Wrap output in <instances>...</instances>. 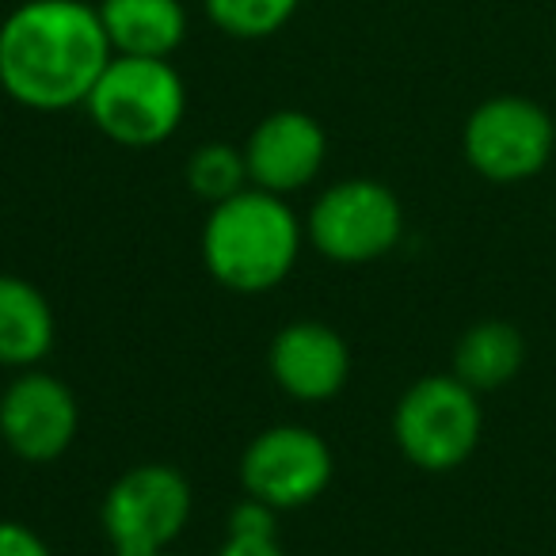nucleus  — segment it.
I'll list each match as a JSON object with an SVG mask.
<instances>
[{
    "instance_id": "obj_1",
    "label": "nucleus",
    "mask_w": 556,
    "mask_h": 556,
    "mask_svg": "<svg viewBox=\"0 0 556 556\" xmlns=\"http://www.w3.org/2000/svg\"><path fill=\"white\" fill-rule=\"evenodd\" d=\"M115 58L88 0H24L0 24V88L31 111L88 103Z\"/></svg>"
},
{
    "instance_id": "obj_2",
    "label": "nucleus",
    "mask_w": 556,
    "mask_h": 556,
    "mask_svg": "<svg viewBox=\"0 0 556 556\" xmlns=\"http://www.w3.org/2000/svg\"><path fill=\"white\" fill-rule=\"evenodd\" d=\"M302 225L282 194L240 191L217 202L202 232V260L222 287L237 294L275 290L294 270Z\"/></svg>"
},
{
    "instance_id": "obj_3",
    "label": "nucleus",
    "mask_w": 556,
    "mask_h": 556,
    "mask_svg": "<svg viewBox=\"0 0 556 556\" xmlns=\"http://www.w3.org/2000/svg\"><path fill=\"white\" fill-rule=\"evenodd\" d=\"M85 108L111 141L126 149H153L184 123L187 88L172 58L115 54Z\"/></svg>"
},
{
    "instance_id": "obj_4",
    "label": "nucleus",
    "mask_w": 556,
    "mask_h": 556,
    "mask_svg": "<svg viewBox=\"0 0 556 556\" xmlns=\"http://www.w3.org/2000/svg\"><path fill=\"white\" fill-rule=\"evenodd\" d=\"M480 401L454 374L419 378L393 412L401 454L427 472H450L469 462L480 442Z\"/></svg>"
},
{
    "instance_id": "obj_5",
    "label": "nucleus",
    "mask_w": 556,
    "mask_h": 556,
    "mask_svg": "<svg viewBox=\"0 0 556 556\" xmlns=\"http://www.w3.org/2000/svg\"><path fill=\"white\" fill-rule=\"evenodd\" d=\"M465 161L492 184L533 179L556 149V126L541 103L526 96H492L465 118Z\"/></svg>"
},
{
    "instance_id": "obj_6",
    "label": "nucleus",
    "mask_w": 556,
    "mask_h": 556,
    "mask_svg": "<svg viewBox=\"0 0 556 556\" xmlns=\"http://www.w3.org/2000/svg\"><path fill=\"white\" fill-rule=\"evenodd\" d=\"M191 518V484L172 465H134L103 500V530L115 556H161Z\"/></svg>"
},
{
    "instance_id": "obj_7",
    "label": "nucleus",
    "mask_w": 556,
    "mask_h": 556,
    "mask_svg": "<svg viewBox=\"0 0 556 556\" xmlns=\"http://www.w3.org/2000/svg\"><path fill=\"white\" fill-rule=\"evenodd\" d=\"M404 232L401 199L378 179H343L328 187L309 214V237L336 263H370L393 252Z\"/></svg>"
},
{
    "instance_id": "obj_8",
    "label": "nucleus",
    "mask_w": 556,
    "mask_h": 556,
    "mask_svg": "<svg viewBox=\"0 0 556 556\" xmlns=\"http://www.w3.org/2000/svg\"><path fill=\"white\" fill-rule=\"evenodd\" d=\"M248 495L275 510L313 503L332 480V450L309 427H267L240 457Z\"/></svg>"
},
{
    "instance_id": "obj_9",
    "label": "nucleus",
    "mask_w": 556,
    "mask_h": 556,
    "mask_svg": "<svg viewBox=\"0 0 556 556\" xmlns=\"http://www.w3.org/2000/svg\"><path fill=\"white\" fill-rule=\"evenodd\" d=\"M77 401L50 374H20L0 396V434L27 462H54L77 434Z\"/></svg>"
},
{
    "instance_id": "obj_10",
    "label": "nucleus",
    "mask_w": 556,
    "mask_h": 556,
    "mask_svg": "<svg viewBox=\"0 0 556 556\" xmlns=\"http://www.w3.org/2000/svg\"><path fill=\"white\" fill-rule=\"evenodd\" d=\"M328 156V138L325 126L305 111H270L252 134H248L244 161H248V179L260 191L287 194L302 191L305 184L317 179V172L325 168Z\"/></svg>"
},
{
    "instance_id": "obj_11",
    "label": "nucleus",
    "mask_w": 556,
    "mask_h": 556,
    "mask_svg": "<svg viewBox=\"0 0 556 556\" xmlns=\"http://www.w3.org/2000/svg\"><path fill=\"white\" fill-rule=\"evenodd\" d=\"M270 374L298 401H328L348 386L351 351L336 328L294 320L270 343Z\"/></svg>"
},
{
    "instance_id": "obj_12",
    "label": "nucleus",
    "mask_w": 556,
    "mask_h": 556,
    "mask_svg": "<svg viewBox=\"0 0 556 556\" xmlns=\"http://www.w3.org/2000/svg\"><path fill=\"white\" fill-rule=\"evenodd\" d=\"M103 31L123 58H172L187 39V9L179 0H100Z\"/></svg>"
},
{
    "instance_id": "obj_13",
    "label": "nucleus",
    "mask_w": 556,
    "mask_h": 556,
    "mask_svg": "<svg viewBox=\"0 0 556 556\" xmlns=\"http://www.w3.org/2000/svg\"><path fill=\"white\" fill-rule=\"evenodd\" d=\"M54 348V313L27 278L0 275V366H35Z\"/></svg>"
},
{
    "instance_id": "obj_14",
    "label": "nucleus",
    "mask_w": 556,
    "mask_h": 556,
    "mask_svg": "<svg viewBox=\"0 0 556 556\" xmlns=\"http://www.w3.org/2000/svg\"><path fill=\"white\" fill-rule=\"evenodd\" d=\"M526 363V340L507 320H480L457 340L454 378H462L472 393H492L518 378Z\"/></svg>"
},
{
    "instance_id": "obj_15",
    "label": "nucleus",
    "mask_w": 556,
    "mask_h": 556,
    "mask_svg": "<svg viewBox=\"0 0 556 556\" xmlns=\"http://www.w3.org/2000/svg\"><path fill=\"white\" fill-rule=\"evenodd\" d=\"M210 24L229 39H270L298 16L302 0H202Z\"/></svg>"
},
{
    "instance_id": "obj_16",
    "label": "nucleus",
    "mask_w": 556,
    "mask_h": 556,
    "mask_svg": "<svg viewBox=\"0 0 556 556\" xmlns=\"http://www.w3.org/2000/svg\"><path fill=\"white\" fill-rule=\"evenodd\" d=\"M187 184L199 199L206 202H225L232 194L244 191L248 184V161L244 149L229 146V141H206L191 153L187 161Z\"/></svg>"
},
{
    "instance_id": "obj_17",
    "label": "nucleus",
    "mask_w": 556,
    "mask_h": 556,
    "mask_svg": "<svg viewBox=\"0 0 556 556\" xmlns=\"http://www.w3.org/2000/svg\"><path fill=\"white\" fill-rule=\"evenodd\" d=\"M217 556H287L275 538V507L260 500H248L232 507L229 538Z\"/></svg>"
},
{
    "instance_id": "obj_18",
    "label": "nucleus",
    "mask_w": 556,
    "mask_h": 556,
    "mask_svg": "<svg viewBox=\"0 0 556 556\" xmlns=\"http://www.w3.org/2000/svg\"><path fill=\"white\" fill-rule=\"evenodd\" d=\"M0 556H50V548L31 526L0 518Z\"/></svg>"
},
{
    "instance_id": "obj_19",
    "label": "nucleus",
    "mask_w": 556,
    "mask_h": 556,
    "mask_svg": "<svg viewBox=\"0 0 556 556\" xmlns=\"http://www.w3.org/2000/svg\"><path fill=\"white\" fill-rule=\"evenodd\" d=\"M161 556H172V553H161Z\"/></svg>"
}]
</instances>
